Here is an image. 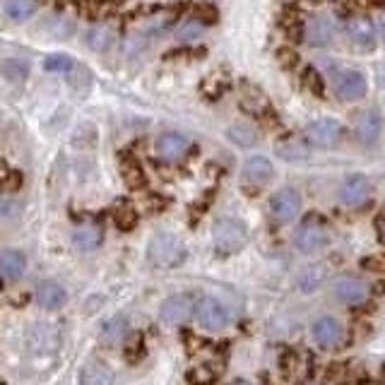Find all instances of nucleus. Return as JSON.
I'll use <instances>...</instances> for the list:
<instances>
[{"label":"nucleus","instance_id":"nucleus-1","mask_svg":"<svg viewBox=\"0 0 385 385\" xmlns=\"http://www.w3.org/2000/svg\"><path fill=\"white\" fill-rule=\"evenodd\" d=\"M214 236V248H217L222 256H231V253H238L248 241V231L243 227V222L231 217H222L214 222L212 229Z\"/></svg>","mask_w":385,"mask_h":385},{"label":"nucleus","instance_id":"nucleus-2","mask_svg":"<svg viewBox=\"0 0 385 385\" xmlns=\"http://www.w3.org/2000/svg\"><path fill=\"white\" fill-rule=\"evenodd\" d=\"M294 243L301 253L320 251L330 243V229L320 214H309L304 222L299 224L294 233Z\"/></svg>","mask_w":385,"mask_h":385},{"label":"nucleus","instance_id":"nucleus-3","mask_svg":"<svg viewBox=\"0 0 385 385\" xmlns=\"http://www.w3.org/2000/svg\"><path fill=\"white\" fill-rule=\"evenodd\" d=\"M186 258V246L174 233H157L149 241V260L157 267H176Z\"/></svg>","mask_w":385,"mask_h":385},{"label":"nucleus","instance_id":"nucleus-4","mask_svg":"<svg viewBox=\"0 0 385 385\" xmlns=\"http://www.w3.org/2000/svg\"><path fill=\"white\" fill-rule=\"evenodd\" d=\"M195 309H198V301L193 294H174L159 309V318L169 328H176V325H186L193 318Z\"/></svg>","mask_w":385,"mask_h":385},{"label":"nucleus","instance_id":"nucleus-5","mask_svg":"<svg viewBox=\"0 0 385 385\" xmlns=\"http://www.w3.org/2000/svg\"><path fill=\"white\" fill-rule=\"evenodd\" d=\"M275 176V167L267 157L262 154H256V157H248L246 164H243V171H241V183H243V191L248 193H258L267 186Z\"/></svg>","mask_w":385,"mask_h":385},{"label":"nucleus","instance_id":"nucleus-6","mask_svg":"<svg viewBox=\"0 0 385 385\" xmlns=\"http://www.w3.org/2000/svg\"><path fill=\"white\" fill-rule=\"evenodd\" d=\"M342 135H344L342 123L335 118H318V121H313V123H309V128H306L309 143L320 149L335 147V145L342 140Z\"/></svg>","mask_w":385,"mask_h":385},{"label":"nucleus","instance_id":"nucleus-7","mask_svg":"<svg viewBox=\"0 0 385 385\" xmlns=\"http://www.w3.org/2000/svg\"><path fill=\"white\" fill-rule=\"evenodd\" d=\"M366 92H368V80L362 70H344L337 75V82H335L337 99L354 104V101H362L366 96Z\"/></svg>","mask_w":385,"mask_h":385},{"label":"nucleus","instance_id":"nucleus-8","mask_svg":"<svg viewBox=\"0 0 385 385\" xmlns=\"http://www.w3.org/2000/svg\"><path fill=\"white\" fill-rule=\"evenodd\" d=\"M188 149H191L188 138L186 135H181V133H174V130L162 133L157 138V143H154V152H157V157L164 159V162H169V164L181 162V159L188 154Z\"/></svg>","mask_w":385,"mask_h":385},{"label":"nucleus","instance_id":"nucleus-9","mask_svg":"<svg viewBox=\"0 0 385 385\" xmlns=\"http://www.w3.org/2000/svg\"><path fill=\"white\" fill-rule=\"evenodd\" d=\"M347 34H349V41L362 53H371L376 48V24L366 14H354L347 24Z\"/></svg>","mask_w":385,"mask_h":385},{"label":"nucleus","instance_id":"nucleus-10","mask_svg":"<svg viewBox=\"0 0 385 385\" xmlns=\"http://www.w3.org/2000/svg\"><path fill=\"white\" fill-rule=\"evenodd\" d=\"M371 181L364 174H352V176L344 178V183L340 186V200L347 207H362L371 198Z\"/></svg>","mask_w":385,"mask_h":385},{"label":"nucleus","instance_id":"nucleus-11","mask_svg":"<svg viewBox=\"0 0 385 385\" xmlns=\"http://www.w3.org/2000/svg\"><path fill=\"white\" fill-rule=\"evenodd\" d=\"M270 212L277 222H291L301 212V195L294 188H280L270 200Z\"/></svg>","mask_w":385,"mask_h":385},{"label":"nucleus","instance_id":"nucleus-12","mask_svg":"<svg viewBox=\"0 0 385 385\" xmlns=\"http://www.w3.org/2000/svg\"><path fill=\"white\" fill-rule=\"evenodd\" d=\"M333 291H335V296L347 306H362V304H366V299H368V284L352 275H344V277H340V280H335Z\"/></svg>","mask_w":385,"mask_h":385},{"label":"nucleus","instance_id":"nucleus-13","mask_svg":"<svg viewBox=\"0 0 385 385\" xmlns=\"http://www.w3.org/2000/svg\"><path fill=\"white\" fill-rule=\"evenodd\" d=\"M383 133V114L378 109H366L354 121V135L362 145H373Z\"/></svg>","mask_w":385,"mask_h":385},{"label":"nucleus","instance_id":"nucleus-14","mask_svg":"<svg viewBox=\"0 0 385 385\" xmlns=\"http://www.w3.org/2000/svg\"><path fill=\"white\" fill-rule=\"evenodd\" d=\"M195 313H198V323L202 325L205 330H222V328H227V320H229L227 309H224V306L219 304L217 299H212V296H205V299H200Z\"/></svg>","mask_w":385,"mask_h":385},{"label":"nucleus","instance_id":"nucleus-15","mask_svg":"<svg viewBox=\"0 0 385 385\" xmlns=\"http://www.w3.org/2000/svg\"><path fill=\"white\" fill-rule=\"evenodd\" d=\"M282 371H284L287 381L304 383L306 378L311 376V359H309V354L294 352V349L284 352V357H282Z\"/></svg>","mask_w":385,"mask_h":385},{"label":"nucleus","instance_id":"nucleus-16","mask_svg":"<svg viewBox=\"0 0 385 385\" xmlns=\"http://www.w3.org/2000/svg\"><path fill=\"white\" fill-rule=\"evenodd\" d=\"M313 340L318 347L323 349H335L342 342V325L335 318H320L313 325Z\"/></svg>","mask_w":385,"mask_h":385},{"label":"nucleus","instance_id":"nucleus-17","mask_svg":"<svg viewBox=\"0 0 385 385\" xmlns=\"http://www.w3.org/2000/svg\"><path fill=\"white\" fill-rule=\"evenodd\" d=\"M304 39H306V43H311V46H315V48L328 46L330 39H333V24H330V19L313 17L304 27Z\"/></svg>","mask_w":385,"mask_h":385},{"label":"nucleus","instance_id":"nucleus-18","mask_svg":"<svg viewBox=\"0 0 385 385\" xmlns=\"http://www.w3.org/2000/svg\"><path fill=\"white\" fill-rule=\"evenodd\" d=\"M27 270V258L24 253L14 251V248H5L0 251V277L5 280H17Z\"/></svg>","mask_w":385,"mask_h":385},{"label":"nucleus","instance_id":"nucleus-19","mask_svg":"<svg viewBox=\"0 0 385 385\" xmlns=\"http://www.w3.org/2000/svg\"><path fill=\"white\" fill-rule=\"evenodd\" d=\"M85 43L96 53H106L111 51V46L116 43V29L111 24H96L87 32Z\"/></svg>","mask_w":385,"mask_h":385},{"label":"nucleus","instance_id":"nucleus-20","mask_svg":"<svg viewBox=\"0 0 385 385\" xmlns=\"http://www.w3.org/2000/svg\"><path fill=\"white\" fill-rule=\"evenodd\" d=\"M275 154L280 159H284V162H306V159L311 157V147L304 140L287 138L275 145Z\"/></svg>","mask_w":385,"mask_h":385},{"label":"nucleus","instance_id":"nucleus-21","mask_svg":"<svg viewBox=\"0 0 385 385\" xmlns=\"http://www.w3.org/2000/svg\"><path fill=\"white\" fill-rule=\"evenodd\" d=\"M104 241V231L96 224H82L72 231V243H75L80 251H94Z\"/></svg>","mask_w":385,"mask_h":385},{"label":"nucleus","instance_id":"nucleus-22","mask_svg":"<svg viewBox=\"0 0 385 385\" xmlns=\"http://www.w3.org/2000/svg\"><path fill=\"white\" fill-rule=\"evenodd\" d=\"M37 301L43 309L56 311L65 304V289L61 284H56V282H41L37 289Z\"/></svg>","mask_w":385,"mask_h":385},{"label":"nucleus","instance_id":"nucleus-23","mask_svg":"<svg viewBox=\"0 0 385 385\" xmlns=\"http://www.w3.org/2000/svg\"><path fill=\"white\" fill-rule=\"evenodd\" d=\"M80 385H114V371L101 362H90L80 373Z\"/></svg>","mask_w":385,"mask_h":385},{"label":"nucleus","instance_id":"nucleus-24","mask_svg":"<svg viewBox=\"0 0 385 385\" xmlns=\"http://www.w3.org/2000/svg\"><path fill=\"white\" fill-rule=\"evenodd\" d=\"M325 280H328V265H325V262H315V265H309L299 275V289L309 294V291L320 289V284H323Z\"/></svg>","mask_w":385,"mask_h":385},{"label":"nucleus","instance_id":"nucleus-25","mask_svg":"<svg viewBox=\"0 0 385 385\" xmlns=\"http://www.w3.org/2000/svg\"><path fill=\"white\" fill-rule=\"evenodd\" d=\"M37 0H5V14L17 24H24L37 14Z\"/></svg>","mask_w":385,"mask_h":385},{"label":"nucleus","instance_id":"nucleus-26","mask_svg":"<svg viewBox=\"0 0 385 385\" xmlns=\"http://www.w3.org/2000/svg\"><path fill=\"white\" fill-rule=\"evenodd\" d=\"M121 176L128 183L130 188H143L145 186V171L140 167L138 159L133 157H123L121 159Z\"/></svg>","mask_w":385,"mask_h":385},{"label":"nucleus","instance_id":"nucleus-27","mask_svg":"<svg viewBox=\"0 0 385 385\" xmlns=\"http://www.w3.org/2000/svg\"><path fill=\"white\" fill-rule=\"evenodd\" d=\"M0 75H3L5 80L14 82V85H19V82H24L29 75L27 61H19V58H5V61L0 63Z\"/></svg>","mask_w":385,"mask_h":385},{"label":"nucleus","instance_id":"nucleus-28","mask_svg":"<svg viewBox=\"0 0 385 385\" xmlns=\"http://www.w3.org/2000/svg\"><path fill=\"white\" fill-rule=\"evenodd\" d=\"M219 366L214 368V364H200L188 371V383L191 385H212L219 378Z\"/></svg>","mask_w":385,"mask_h":385},{"label":"nucleus","instance_id":"nucleus-29","mask_svg":"<svg viewBox=\"0 0 385 385\" xmlns=\"http://www.w3.org/2000/svg\"><path fill=\"white\" fill-rule=\"evenodd\" d=\"M114 222L121 231H130V229L138 224V212L130 202H118L114 209Z\"/></svg>","mask_w":385,"mask_h":385},{"label":"nucleus","instance_id":"nucleus-30","mask_svg":"<svg viewBox=\"0 0 385 385\" xmlns=\"http://www.w3.org/2000/svg\"><path fill=\"white\" fill-rule=\"evenodd\" d=\"M56 335H53V330L48 328V325H34L32 335H29V344H32V349H53L56 347Z\"/></svg>","mask_w":385,"mask_h":385},{"label":"nucleus","instance_id":"nucleus-31","mask_svg":"<svg viewBox=\"0 0 385 385\" xmlns=\"http://www.w3.org/2000/svg\"><path fill=\"white\" fill-rule=\"evenodd\" d=\"M301 85H304V90H309L313 96H325V82H323V75H320L315 67H306L304 75H301Z\"/></svg>","mask_w":385,"mask_h":385},{"label":"nucleus","instance_id":"nucleus-32","mask_svg":"<svg viewBox=\"0 0 385 385\" xmlns=\"http://www.w3.org/2000/svg\"><path fill=\"white\" fill-rule=\"evenodd\" d=\"M229 138L236 145H241V147H251L258 140V135H256V130L248 128V125H231V128H229Z\"/></svg>","mask_w":385,"mask_h":385},{"label":"nucleus","instance_id":"nucleus-33","mask_svg":"<svg viewBox=\"0 0 385 385\" xmlns=\"http://www.w3.org/2000/svg\"><path fill=\"white\" fill-rule=\"evenodd\" d=\"M72 61L65 56V53H53L43 61V70L46 72H70L72 70Z\"/></svg>","mask_w":385,"mask_h":385},{"label":"nucleus","instance_id":"nucleus-34","mask_svg":"<svg viewBox=\"0 0 385 385\" xmlns=\"http://www.w3.org/2000/svg\"><path fill=\"white\" fill-rule=\"evenodd\" d=\"M123 333H125V320L123 318H114V320H109V323L104 325V330H101V337H104V342L116 344L121 337H123Z\"/></svg>","mask_w":385,"mask_h":385},{"label":"nucleus","instance_id":"nucleus-35","mask_svg":"<svg viewBox=\"0 0 385 385\" xmlns=\"http://www.w3.org/2000/svg\"><path fill=\"white\" fill-rule=\"evenodd\" d=\"M202 29H205V24L200 22V19H193V22L183 24V27L178 29V41H195L198 37H202Z\"/></svg>","mask_w":385,"mask_h":385},{"label":"nucleus","instance_id":"nucleus-36","mask_svg":"<svg viewBox=\"0 0 385 385\" xmlns=\"http://www.w3.org/2000/svg\"><path fill=\"white\" fill-rule=\"evenodd\" d=\"M143 354H145L143 337H140V335H133V337L125 342V359H128V362H138Z\"/></svg>","mask_w":385,"mask_h":385},{"label":"nucleus","instance_id":"nucleus-37","mask_svg":"<svg viewBox=\"0 0 385 385\" xmlns=\"http://www.w3.org/2000/svg\"><path fill=\"white\" fill-rule=\"evenodd\" d=\"M17 212H19V205L14 202L12 198H5V195H0V222L17 217Z\"/></svg>","mask_w":385,"mask_h":385},{"label":"nucleus","instance_id":"nucleus-38","mask_svg":"<svg viewBox=\"0 0 385 385\" xmlns=\"http://www.w3.org/2000/svg\"><path fill=\"white\" fill-rule=\"evenodd\" d=\"M364 270L378 272V275H385V253H378V256H368L362 260Z\"/></svg>","mask_w":385,"mask_h":385},{"label":"nucleus","instance_id":"nucleus-39","mask_svg":"<svg viewBox=\"0 0 385 385\" xmlns=\"http://www.w3.org/2000/svg\"><path fill=\"white\" fill-rule=\"evenodd\" d=\"M195 12H198V19L202 24H212V22H217V17H219L217 8H214V5H209V3L198 5V8H195Z\"/></svg>","mask_w":385,"mask_h":385},{"label":"nucleus","instance_id":"nucleus-40","mask_svg":"<svg viewBox=\"0 0 385 385\" xmlns=\"http://www.w3.org/2000/svg\"><path fill=\"white\" fill-rule=\"evenodd\" d=\"M82 8L87 14H104L111 8V0H82Z\"/></svg>","mask_w":385,"mask_h":385},{"label":"nucleus","instance_id":"nucleus-41","mask_svg":"<svg viewBox=\"0 0 385 385\" xmlns=\"http://www.w3.org/2000/svg\"><path fill=\"white\" fill-rule=\"evenodd\" d=\"M280 63H282L284 67H289V70H291V67H294L296 63H299V56H296L294 51H289V48H282V51H280Z\"/></svg>","mask_w":385,"mask_h":385},{"label":"nucleus","instance_id":"nucleus-42","mask_svg":"<svg viewBox=\"0 0 385 385\" xmlns=\"http://www.w3.org/2000/svg\"><path fill=\"white\" fill-rule=\"evenodd\" d=\"M376 231H378V238H381V243L385 246V214H381L376 222Z\"/></svg>","mask_w":385,"mask_h":385},{"label":"nucleus","instance_id":"nucleus-43","mask_svg":"<svg viewBox=\"0 0 385 385\" xmlns=\"http://www.w3.org/2000/svg\"><path fill=\"white\" fill-rule=\"evenodd\" d=\"M378 29H381V34H383V39H385V12H383L381 22H378Z\"/></svg>","mask_w":385,"mask_h":385},{"label":"nucleus","instance_id":"nucleus-44","mask_svg":"<svg viewBox=\"0 0 385 385\" xmlns=\"http://www.w3.org/2000/svg\"><path fill=\"white\" fill-rule=\"evenodd\" d=\"M368 3H371V5H376V8H383V5H385V0H368Z\"/></svg>","mask_w":385,"mask_h":385},{"label":"nucleus","instance_id":"nucleus-45","mask_svg":"<svg viewBox=\"0 0 385 385\" xmlns=\"http://www.w3.org/2000/svg\"><path fill=\"white\" fill-rule=\"evenodd\" d=\"M238 385H248V383H238Z\"/></svg>","mask_w":385,"mask_h":385}]
</instances>
